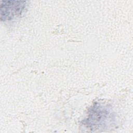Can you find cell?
<instances>
[{"label": "cell", "mask_w": 133, "mask_h": 133, "mask_svg": "<svg viewBox=\"0 0 133 133\" xmlns=\"http://www.w3.org/2000/svg\"><path fill=\"white\" fill-rule=\"evenodd\" d=\"M25 1H2L1 5V20H10L22 15L26 8Z\"/></svg>", "instance_id": "cell-1"}]
</instances>
